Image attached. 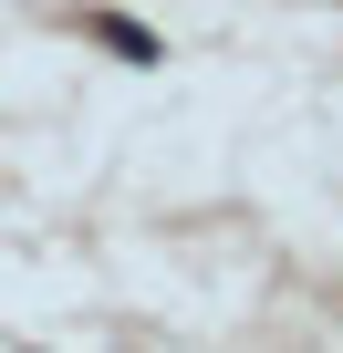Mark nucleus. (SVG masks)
<instances>
[{
  "label": "nucleus",
  "mask_w": 343,
  "mask_h": 353,
  "mask_svg": "<svg viewBox=\"0 0 343 353\" xmlns=\"http://www.w3.org/2000/svg\"><path fill=\"white\" fill-rule=\"evenodd\" d=\"M84 32H94V42H115L125 63H156V52H166V42H156V32L135 21V11H84Z\"/></svg>",
  "instance_id": "1"
}]
</instances>
